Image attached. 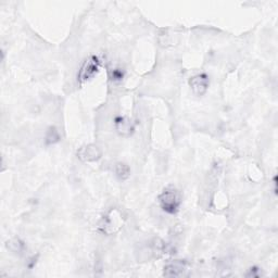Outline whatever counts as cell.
<instances>
[{"label":"cell","instance_id":"cell-1","mask_svg":"<svg viewBox=\"0 0 278 278\" xmlns=\"http://www.w3.org/2000/svg\"><path fill=\"white\" fill-rule=\"evenodd\" d=\"M159 202L163 210L170 214H173L180 208L181 198L175 189L168 188L160 195Z\"/></svg>","mask_w":278,"mask_h":278},{"label":"cell","instance_id":"cell-2","mask_svg":"<svg viewBox=\"0 0 278 278\" xmlns=\"http://www.w3.org/2000/svg\"><path fill=\"white\" fill-rule=\"evenodd\" d=\"M122 215H121L117 210H112L108 215L101 219L100 224H99V230L104 234L110 235L116 233L119 228L122 226Z\"/></svg>","mask_w":278,"mask_h":278},{"label":"cell","instance_id":"cell-3","mask_svg":"<svg viewBox=\"0 0 278 278\" xmlns=\"http://www.w3.org/2000/svg\"><path fill=\"white\" fill-rule=\"evenodd\" d=\"M99 70V61L95 57L88 59L87 61H85L83 64V67L80 71V74H78V80H80L81 83L87 82L90 78L94 77Z\"/></svg>","mask_w":278,"mask_h":278},{"label":"cell","instance_id":"cell-4","mask_svg":"<svg viewBox=\"0 0 278 278\" xmlns=\"http://www.w3.org/2000/svg\"><path fill=\"white\" fill-rule=\"evenodd\" d=\"M189 85L191 87L192 92L196 96L204 95L209 87V78L205 74H199L191 78L189 81Z\"/></svg>","mask_w":278,"mask_h":278},{"label":"cell","instance_id":"cell-5","mask_svg":"<svg viewBox=\"0 0 278 278\" xmlns=\"http://www.w3.org/2000/svg\"><path fill=\"white\" fill-rule=\"evenodd\" d=\"M77 155L84 162H94L100 159L101 150L96 145H87L80 149Z\"/></svg>","mask_w":278,"mask_h":278},{"label":"cell","instance_id":"cell-6","mask_svg":"<svg viewBox=\"0 0 278 278\" xmlns=\"http://www.w3.org/2000/svg\"><path fill=\"white\" fill-rule=\"evenodd\" d=\"M186 267H187L186 262L181 260L172 261L164 266V276H168V277L182 276L185 273V270H186Z\"/></svg>","mask_w":278,"mask_h":278},{"label":"cell","instance_id":"cell-7","mask_svg":"<svg viewBox=\"0 0 278 278\" xmlns=\"http://www.w3.org/2000/svg\"><path fill=\"white\" fill-rule=\"evenodd\" d=\"M116 127L117 131L122 135V136H127L133 131V125L131 121L127 118H118L116 120Z\"/></svg>","mask_w":278,"mask_h":278},{"label":"cell","instance_id":"cell-8","mask_svg":"<svg viewBox=\"0 0 278 278\" xmlns=\"http://www.w3.org/2000/svg\"><path fill=\"white\" fill-rule=\"evenodd\" d=\"M116 173L120 180L125 181L131 175L130 166L125 164V163H118V164L116 165Z\"/></svg>","mask_w":278,"mask_h":278},{"label":"cell","instance_id":"cell-9","mask_svg":"<svg viewBox=\"0 0 278 278\" xmlns=\"http://www.w3.org/2000/svg\"><path fill=\"white\" fill-rule=\"evenodd\" d=\"M7 247H8V249H10V250L12 252H16V253L21 252V251L23 250V248H24L23 242L21 241L20 239H17V238L16 239H12V240L7 242Z\"/></svg>","mask_w":278,"mask_h":278},{"label":"cell","instance_id":"cell-10","mask_svg":"<svg viewBox=\"0 0 278 278\" xmlns=\"http://www.w3.org/2000/svg\"><path fill=\"white\" fill-rule=\"evenodd\" d=\"M59 139H60V136H59L58 131H57L54 127L49 128L47 136H46L47 144H54V142H57Z\"/></svg>","mask_w":278,"mask_h":278}]
</instances>
